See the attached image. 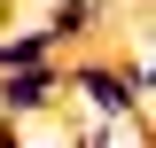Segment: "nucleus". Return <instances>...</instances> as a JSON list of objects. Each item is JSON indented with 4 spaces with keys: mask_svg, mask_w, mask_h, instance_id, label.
Wrapping results in <instances>:
<instances>
[{
    "mask_svg": "<svg viewBox=\"0 0 156 148\" xmlns=\"http://www.w3.org/2000/svg\"><path fill=\"white\" fill-rule=\"evenodd\" d=\"M86 31H101V0H55V8H47V39H55V47H70V39H86Z\"/></svg>",
    "mask_w": 156,
    "mask_h": 148,
    "instance_id": "4",
    "label": "nucleus"
},
{
    "mask_svg": "<svg viewBox=\"0 0 156 148\" xmlns=\"http://www.w3.org/2000/svg\"><path fill=\"white\" fill-rule=\"evenodd\" d=\"M62 93H78L86 109H94V125H148L133 101V86L117 78V55H78L62 62Z\"/></svg>",
    "mask_w": 156,
    "mask_h": 148,
    "instance_id": "1",
    "label": "nucleus"
},
{
    "mask_svg": "<svg viewBox=\"0 0 156 148\" xmlns=\"http://www.w3.org/2000/svg\"><path fill=\"white\" fill-rule=\"evenodd\" d=\"M39 62H62V47L47 39V23H31V31H0V78H8V70H39Z\"/></svg>",
    "mask_w": 156,
    "mask_h": 148,
    "instance_id": "3",
    "label": "nucleus"
},
{
    "mask_svg": "<svg viewBox=\"0 0 156 148\" xmlns=\"http://www.w3.org/2000/svg\"><path fill=\"white\" fill-rule=\"evenodd\" d=\"M62 101V62H39V70H8L0 78V117L23 125V117H47Z\"/></svg>",
    "mask_w": 156,
    "mask_h": 148,
    "instance_id": "2",
    "label": "nucleus"
}]
</instances>
